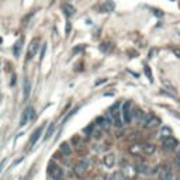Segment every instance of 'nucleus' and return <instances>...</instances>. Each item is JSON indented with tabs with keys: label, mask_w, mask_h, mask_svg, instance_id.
Returning <instances> with one entry per match:
<instances>
[{
	"label": "nucleus",
	"mask_w": 180,
	"mask_h": 180,
	"mask_svg": "<svg viewBox=\"0 0 180 180\" xmlns=\"http://www.w3.org/2000/svg\"><path fill=\"white\" fill-rule=\"evenodd\" d=\"M110 117H111V122H113L114 127L121 128L122 125H124V122H122V118H121V111L118 110V103L114 106V108H111Z\"/></svg>",
	"instance_id": "nucleus-1"
},
{
	"label": "nucleus",
	"mask_w": 180,
	"mask_h": 180,
	"mask_svg": "<svg viewBox=\"0 0 180 180\" xmlns=\"http://www.w3.org/2000/svg\"><path fill=\"white\" fill-rule=\"evenodd\" d=\"M131 114H132V103L131 101H125L121 108V118L124 124L131 122Z\"/></svg>",
	"instance_id": "nucleus-2"
},
{
	"label": "nucleus",
	"mask_w": 180,
	"mask_h": 180,
	"mask_svg": "<svg viewBox=\"0 0 180 180\" xmlns=\"http://www.w3.org/2000/svg\"><path fill=\"white\" fill-rule=\"evenodd\" d=\"M34 117H35V111H34L33 107H31V106L26 107V108H24V111H23V114H21L20 127H24L26 124H28V121H31Z\"/></svg>",
	"instance_id": "nucleus-3"
},
{
	"label": "nucleus",
	"mask_w": 180,
	"mask_h": 180,
	"mask_svg": "<svg viewBox=\"0 0 180 180\" xmlns=\"http://www.w3.org/2000/svg\"><path fill=\"white\" fill-rule=\"evenodd\" d=\"M48 173L51 175V177L54 180L62 179V176H63V170L61 169L58 165H55L54 162H51V163H49V166H48Z\"/></svg>",
	"instance_id": "nucleus-4"
},
{
	"label": "nucleus",
	"mask_w": 180,
	"mask_h": 180,
	"mask_svg": "<svg viewBox=\"0 0 180 180\" xmlns=\"http://www.w3.org/2000/svg\"><path fill=\"white\" fill-rule=\"evenodd\" d=\"M87 168H89L87 162H86V161H79L76 165H75V168H73L75 175L79 176V177H83L86 173H87Z\"/></svg>",
	"instance_id": "nucleus-5"
},
{
	"label": "nucleus",
	"mask_w": 180,
	"mask_h": 180,
	"mask_svg": "<svg viewBox=\"0 0 180 180\" xmlns=\"http://www.w3.org/2000/svg\"><path fill=\"white\" fill-rule=\"evenodd\" d=\"M179 146V142H177L175 138H173L172 135L170 136H168V138H165L163 139V149H165L166 152H172V151H175L176 148Z\"/></svg>",
	"instance_id": "nucleus-6"
},
{
	"label": "nucleus",
	"mask_w": 180,
	"mask_h": 180,
	"mask_svg": "<svg viewBox=\"0 0 180 180\" xmlns=\"http://www.w3.org/2000/svg\"><path fill=\"white\" fill-rule=\"evenodd\" d=\"M40 49V38H34V40H31V42H30L28 45V51H27V59H31L35 54H37V51Z\"/></svg>",
	"instance_id": "nucleus-7"
},
{
	"label": "nucleus",
	"mask_w": 180,
	"mask_h": 180,
	"mask_svg": "<svg viewBox=\"0 0 180 180\" xmlns=\"http://www.w3.org/2000/svg\"><path fill=\"white\" fill-rule=\"evenodd\" d=\"M158 169V180H172L173 175L169 166H161Z\"/></svg>",
	"instance_id": "nucleus-8"
},
{
	"label": "nucleus",
	"mask_w": 180,
	"mask_h": 180,
	"mask_svg": "<svg viewBox=\"0 0 180 180\" xmlns=\"http://www.w3.org/2000/svg\"><path fill=\"white\" fill-rule=\"evenodd\" d=\"M158 125H159V118L155 117L154 114L149 113V115H148V118H146V121H145V124H143V127L152 129V128H155V127H158Z\"/></svg>",
	"instance_id": "nucleus-9"
},
{
	"label": "nucleus",
	"mask_w": 180,
	"mask_h": 180,
	"mask_svg": "<svg viewBox=\"0 0 180 180\" xmlns=\"http://www.w3.org/2000/svg\"><path fill=\"white\" fill-rule=\"evenodd\" d=\"M42 129H44V125H41V127H38L35 131L33 132V135H31V139H30V146H34L35 143H37V141L40 139L41 134H42Z\"/></svg>",
	"instance_id": "nucleus-10"
},
{
	"label": "nucleus",
	"mask_w": 180,
	"mask_h": 180,
	"mask_svg": "<svg viewBox=\"0 0 180 180\" xmlns=\"http://www.w3.org/2000/svg\"><path fill=\"white\" fill-rule=\"evenodd\" d=\"M122 175H124V177H128V179H132L134 176L136 175V170H135V166H131V165H128V166H125V169L122 170Z\"/></svg>",
	"instance_id": "nucleus-11"
},
{
	"label": "nucleus",
	"mask_w": 180,
	"mask_h": 180,
	"mask_svg": "<svg viewBox=\"0 0 180 180\" xmlns=\"http://www.w3.org/2000/svg\"><path fill=\"white\" fill-rule=\"evenodd\" d=\"M103 163L106 168H113L114 165H115V156H114L113 154H108L106 155L103 158Z\"/></svg>",
	"instance_id": "nucleus-12"
},
{
	"label": "nucleus",
	"mask_w": 180,
	"mask_h": 180,
	"mask_svg": "<svg viewBox=\"0 0 180 180\" xmlns=\"http://www.w3.org/2000/svg\"><path fill=\"white\" fill-rule=\"evenodd\" d=\"M101 127L100 125H92V129H90V132H92V136L94 139H100L101 135H103V131H101Z\"/></svg>",
	"instance_id": "nucleus-13"
},
{
	"label": "nucleus",
	"mask_w": 180,
	"mask_h": 180,
	"mask_svg": "<svg viewBox=\"0 0 180 180\" xmlns=\"http://www.w3.org/2000/svg\"><path fill=\"white\" fill-rule=\"evenodd\" d=\"M23 44H24V37H20L19 40H17V42L14 44V48H13V54H14V56H20Z\"/></svg>",
	"instance_id": "nucleus-14"
},
{
	"label": "nucleus",
	"mask_w": 180,
	"mask_h": 180,
	"mask_svg": "<svg viewBox=\"0 0 180 180\" xmlns=\"http://www.w3.org/2000/svg\"><path fill=\"white\" fill-rule=\"evenodd\" d=\"M142 115H143V111L141 108H132V114H131V121H136V122H141L142 120Z\"/></svg>",
	"instance_id": "nucleus-15"
},
{
	"label": "nucleus",
	"mask_w": 180,
	"mask_h": 180,
	"mask_svg": "<svg viewBox=\"0 0 180 180\" xmlns=\"http://www.w3.org/2000/svg\"><path fill=\"white\" fill-rule=\"evenodd\" d=\"M155 151H156V146H155L154 143H146V145H142V154L152 155V154H155Z\"/></svg>",
	"instance_id": "nucleus-16"
},
{
	"label": "nucleus",
	"mask_w": 180,
	"mask_h": 180,
	"mask_svg": "<svg viewBox=\"0 0 180 180\" xmlns=\"http://www.w3.org/2000/svg\"><path fill=\"white\" fill-rule=\"evenodd\" d=\"M114 7H115V4H114L113 0H107L106 3L101 6V10H103L104 13H110V11L114 10Z\"/></svg>",
	"instance_id": "nucleus-17"
},
{
	"label": "nucleus",
	"mask_w": 180,
	"mask_h": 180,
	"mask_svg": "<svg viewBox=\"0 0 180 180\" xmlns=\"http://www.w3.org/2000/svg\"><path fill=\"white\" fill-rule=\"evenodd\" d=\"M63 11H65V14L68 16V17H72V16H75V13H76V9L72 6V4H63Z\"/></svg>",
	"instance_id": "nucleus-18"
},
{
	"label": "nucleus",
	"mask_w": 180,
	"mask_h": 180,
	"mask_svg": "<svg viewBox=\"0 0 180 180\" xmlns=\"http://www.w3.org/2000/svg\"><path fill=\"white\" fill-rule=\"evenodd\" d=\"M23 93H24V100H27L30 97V93H31V85L27 79L24 80V85H23Z\"/></svg>",
	"instance_id": "nucleus-19"
},
{
	"label": "nucleus",
	"mask_w": 180,
	"mask_h": 180,
	"mask_svg": "<svg viewBox=\"0 0 180 180\" xmlns=\"http://www.w3.org/2000/svg\"><path fill=\"white\" fill-rule=\"evenodd\" d=\"M149 168H148L145 163H136L135 165V170H136V173H139V175H146L148 172H149Z\"/></svg>",
	"instance_id": "nucleus-20"
},
{
	"label": "nucleus",
	"mask_w": 180,
	"mask_h": 180,
	"mask_svg": "<svg viewBox=\"0 0 180 180\" xmlns=\"http://www.w3.org/2000/svg\"><path fill=\"white\" fill-rule=\"evenodd\" d=\"M129 152H131V155H141L142 154V145H139V143H134V145L129 146Z\"/></svg>",
	"instance_id": "nucleus-21"
},
{
	"label": "nucleus",
	"mask_w": 180,
	"mask_h": 180,
	"mask_svg": "<svg viewBox=\"0 0 180 180\" xmlns=\"http://www.w3.org/2000/svg\"><path fill=\"white\" fill-rule=\"evenodd\" d=\"M61 152H62L65 156H69V155L72 154V149H70L69 143H68V142H63L62 145H61Z\"/></svg>",
	"instance_id": "nucleus-22"
},
{
	"label": "nucleus",
	"mask_w": 180,
	"mask_h": 180,
	"mask_svg": "<svg viewBox=\"0 0 180 180\" xmlns=\"http://www.w3.org/2000/svg\"><path fill=\"white\" fill-rule=\"evenodd\" d=\"M172 135V129L169 128V127H163L162 128V131H161V136L165 139V138H168V136H170Z\"/></svg>",
	"instance_id": "nucleus-23"
},
{
	"label": "nucleus",
	"mask_w": 180,
	"mask_h": 180,
	"mask_svg": "<svg viewBox=\"0 0 180 180\" xmlns=\"http://www.w3.org/2000/svg\"><path fill=\"white\" fill-rule=\"evenodd\" d=\"M54 129H55V124H51V125H49V127H48L47 132H45V135H44V139H49V138H51L52 132H54Z\"/></svg>",
	"instance_id": "nucleus-24"
},
{
	"label": "nucleus",
	"mask_w": 180,
	"mask_h": 180,
	"mask_svg": "<svg viewBox=\"0 0 180 180\" xmlns=\"http://www.w3.org/2000/svg\"><path fill=\"white\" fill-rule=\"evenodd\" d=\"M143 70H145V75H146V76H148V79H149V82H154V77H152V72H151V68H149V66H148V65H146V66H145V69H143Z\"/></svg>",
	"instance_id": "nucleus-25"
},
{
	"label": "nucleus",
	"mask_w": 180,
	"mask_h": 180,
	"mask_svg": "<svg viewBox=\"0 0 180 180\" xmlns=\"http://www.w3.org/2000/svg\"><path fill=\"white\" fill-rule=\"evenodd\" d=\"M111 47H113V45H111L110 42H104V44L101 45V47H100V49H101L103 52H108V51H110V48H111Z\"/></svg>",
	"instance_id": "nucleus-26"
},
{
	"label": "nucleus",
	"mask_w": 180,
	"mask_h": 180,
	"mask_svg": "<svg viewBox=\"0 0 180 180\" xmlns=\"http://www.w3.org/2000/svg\"><path fill=\"white\" fill-rule=\"evenodd\" d=\"M113 177H114V180H124V179H125L124 175H122L121 172H115V173H113Z\"/></svg>",
	"instance_id": "nucleus-27"
},
{
	"label": "nucleus",
	"mask_w": 180,
	"mask_h": 180,
	"mask_svg": "<svg viewBox=\"0 0 180 180\" xmlns=\"http://www.w3.org/2000/svg\"><path fill=\"white\" fill-rule=\"evenodd\" d=\"M162 82H163V85H165V86H166V87H168V89H170V92H172L173 94H175V92H176V90H175V87H173V86L170 85L169 82H168V80H165V79H163V80H162Z\"/></svg>",
	"instance_id": "nucleus-28"
},
{
	"label": "nucleus",
	"mask_w": 180,
	"mask_h": 180,
	"mask_svg": "<svg viewBox=\"0 0 180 180\" xmlns=\"http://www.w3.org/2000/svg\"><path fill=\"white\" fill-rule=\"evenodd\" d=\"M45 52H47V44L42 45V49H41V56H40V61H42L45 56Z\"/></svg>",
	"instance_id": "nucleus-29"
},
{
	"label": "nucleus",
	"mask_w": 180,
	"mask_h": 180,
	"mask_svg": "<svg viewBox=\"0 0 180 180\" xmlns=\"http://www.w3.org/2000/svg\"><path fill=\"white\" fill-rule=\"evenodd\" d=\"M176 161L180 163V146L176 148Z\"/></svg>",
	"instance_id": "nucleus-30"
},
{
	"label": "nucleus",
	"mask_w": 180,
	"mask_h": 180,
	"mask_svg": "<svg viewBox=\"0 0 180 180\" xmlns=\"http://www.w3.org/2000/svg\"><path fill=\"white\" fill-rule=\"evenodd\" d=\"M172 51H173V54H175L177 58H180V49H179V48H173Z\"/></svg>",
	"instance_id": "nucleus-31"
},
{
	"label": "nucleus",
	"mask_w": 180,
	"mask_h": 180,
	"mask_svg": "<svg viewBox=\"0 0 180 180\" xmlns=\"http://www.w3.org/2000/svg\"><path fill=\"white\" fill-rule=\"evenodd\" d=\"M154 13H155V16H158V17H162V16H163V13H162L161 10H156V9H154Z\"/></svg>",
	"instance_id": "nucleus-32"
},
{
	"label": "nucleus",
	"mask_w": 180,
	"mask_h": 180,
	"mask_svg": "<svg viewBox=\"0 0 180 180\" xmlns=\"http://www.w3.org/2000/svg\"><path fill=\"white\" fill-rule=\"evenodd\" d=\"M65 30H66V34L70 33V23H68V24H66V28H65Z\"/></svg>",
	"instance_id": "nucleus-33"
},
{
	"label": "nucleus",
	"mask_w": 180,
	"mask_h": 180,
	"mask_svg": "<svg viewBox=\"0 0 180 180\" xmlns=\"http://www.w3.org/2000/svg\"><path fill=\"white\" fill-rule=\"evenodd\" d=\"M106 80H107V79H101V80H97V82H96V85H100V83H104Z\"/></svg>",
	"instance_id": "nucleus-34"
},
{
	"label": "nucleus",
	"mask_w": 180,
	"mask_h": 180,
	"mask_svg": "<svg viewBox=\"0 0 180 180\" xmlns=\"http://www.w3.org/2000/svg\"><path fill=\"white\" fill-rule=\"evenodd\" d=\"M106 180H114L113 175H108V176H107V177H106Z\"/></svg>",
	"instance_id": "nucleus-35"
},
{
	"label": "nucleus",
	"mask_w": 180,
	"mask_h": 180,
	"mask_svg": "<svg viewBox=\"0 0 180 180\" xmlns=\"http://www.w3.org/2000/svg\"><path fill=\"white\" fill-rule=\"evenodd\" d=\"M154 54H155V49H152L151 54H149V58H154Z\"/></svg>",
	"instance_id": "nucleus-36"
},
{
	"label": "nucleus",
	"mask_w": 180,
	"mask_h": 180,
	"mask_svg": "<svg viewBox=\"0 0 180 180\" xmlns=\"http://www.w3.org/2000/svg\"><path fill=\"white\" fill-rule=\"evenodd\" d=\"M173 115H176L177 118H180V113H176V111H173Z\"/></svg>",
	"instance_id": "nucleus-37"
},
{
	"label": "nucleus",
	"mask_w": 180,
	"mask_h": 180,
	"mask_svg": "<svg viewBox=\"0 0 180 180\" xmlns=\"http://www.w3.org/2000/svg\"><path fill=\"white\" fill-rule=\"evenodd\" d=\"M2 42H3V40H2V37H0V44H2Z\"/></svg>",
	"instance_id": "nucleus-38"
}]
</instances>
